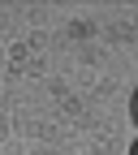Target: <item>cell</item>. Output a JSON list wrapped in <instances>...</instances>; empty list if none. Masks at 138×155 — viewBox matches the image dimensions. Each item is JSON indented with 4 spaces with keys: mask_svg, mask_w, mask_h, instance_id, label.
<instances>
[{
    "mask_svg": "<svg viewBox=\"0 0 138 155\" xmlns=\"http://www.w3.org/2000/svg\"><path fill=\"white\" fill-rule=\"evenodd\" d=\"M130 112H134V121H138V91H134V104H130Z\"/></svg>",
    "mask_w": 138,
    "mask_h": 155,
    "instance_id": "1",
    "label": "cell"
},
{
    "mask_svg": "<svg viewBox=\"0 0 138 155\" xmlns=\"http://www.w3.org/2000/svg\"><path fill=\"white\" fill-rule=\"evenodd\" d=\"M130 155H138V142H134V151H130Z\"/></svg>",
    "mask_w": 138,
    "mask_h": 155,
    "instance_id": "2",
    "label": "cell"
}]
</instances>
